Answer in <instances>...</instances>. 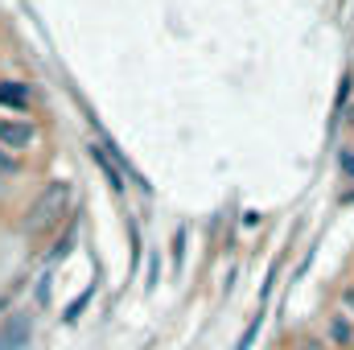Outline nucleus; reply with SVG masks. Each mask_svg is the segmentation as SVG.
<instances>
[{
	"instance_id": "nucleus-12",
	"label": "nucleus",
	"mask_w": 354,
	"mask_h": 350,
	"mask_svg": "<svg viewBox=\"0 0 354 350\" xmlns=\"http://www.w3.org/2000/svg\"><path fill=\"white\" fill-rule=\"evenodd\" d=\"M351 124H354V111H351Z\"/></svg>"
},
{
	"instance_id": "nucleus-1",
	"label": "nucleus",
	"mask_w": 354,
	"mask_h": 350,
	"mask_svg": "<svg viewBox=\"0 0 354 350\" xmlns=\"http://www.w3.org/2000/svg\"><path fill=\"white\" fill-rule=\"evenodd\" d=\"M66 206H71V185L66 181H54V185H46L41 194H37V202L25 210V231L29 235H37V231H50L62 214H66Z\"/></svg>"
},
{
	"instance_id": "nucleus-7",
	"label": "nucleus",
	"mask_w": 354,
	"mask_h": 350,
	"mask_svg": "<svg viewBox=\"0 0 354 350\" xmlns=\"http://www.w3.org/2000/svg\"><path fill=\"white\" fill-rule=\"evenodd\" d=\"M91 297H95V288H87V293H83L79 301H71V309H66V322H79V313L87 309V301H91Z\"/></svg>"
},
{
	"instance_id": "nucleus-2",
	"label": "nucleus",
	"mask_w": 354,
	"mask_h": 350,
	"mask_svg": "<svg viewBox=\"0 0 354 350\" xmlns=\"http://www.w3.org/2000/svg\"><path fill=\"white\" fill-rule=\"evenodd\" d=\"M29 334H33V317L12 313V317L0 326V350H25L29 347Z\"/></svg>"
},
{
	"instance_id": "nucleus-9",
	"label": "nucleus",
	"mask_w": 354,
	"mask_h": 350,
	"mask_svg": "<svg viewBox=\"0 0 354 350\" xmlns=\"http://www.w3.org/2000/svg\"><path fill=\"white\" fill-rule=\"evenodd\" d=\"M338 165H342L346 177H354V149H342V153H338Z\"/></svg>"
},
{
	"instance_id": "nucleus-10",
	"label": "nucleus",
	"mask_w": 354,
	"mask_h": 350,
	"mask_svg": "<svg viewBox=\"0 0 354 350\" xmlns=\"http://www.w3.org/2000/svg\"><path fill=\"white\" fill-rule=\"evenodd\" d=\"M12 169H17V161H12V157H4V153H0V174H12Z\"/></svg>"
},
{
	"instance_id": "nucleus-8",
	"label": "nucleus",
	"mask_w": 354,
	"mask_h": 350,
	"mask_svg": "<svg viewBox=\"0 0 354 350\" xmlns=\"http://www.w3.org/2000/svg\"><path fill=\"white\" fill-rule=\"evenodd\" d=\"M260 322H264V317H252V326H248V334L239 338V347H235V350H252V342H256V334H260Z\"/></svg>"
},
{
	"instance_id": "nucleus-6",
	"label": "nucleus",
	"mask_w": 354,
	"mask_h": 350,
	"mask_svg": "<svg viewBox=\"0 0 354 350\" xmlns=\"http://www.w3.org/2000/svg\"><path fill=\"white\" fill-rule=\"evenodd\" d=\"M95 161H99V169H103V174L111 177V190L120 194V190H124V177H120V169H115V165L107 161V153H95Z\"/></svg>"
},
{
	"instance_id": "nucleus-5",
	"label": "nucleus",
	"mask_w": 354,
	"mask_h": 350,
	"mask_svg": "<svg viewBox=\"0 0 354 350\" xmlns=\"http://www.w3.org/2000/svg\"><path fill=\"white\" fill-rule=\"evenodd\" d=\"M330 338H334L338 347H351L354 342V322L351 317H334V322H330Z\"/></svg>"
},
{
	"instance_id": "nucleus-3",
	"label": "nucleus",
	"mask_w": 354,
	"mask_h": 350,
	"mask_svg": "<svg viewBox=\"0 0 354 350\" xmlns=\"http://www.w3.org/2000/svg\"><path fill=\"white\" fill-rule=\"evenodd\" d=\"M33 140H37L33 124H25V120H0V145H4V149L21 153V149H29Z\"/></svg>"
},
{
	"instance_id": "nucleus-4",
	"label": "nucleus",
	"mask_w": 354,
	"mask_h": 350,
	"mask_svg": "<svg viewBox=\"0 0 354 350\" xmlns=\"http://www.w3.org/2000/svg\"><path fill=\"white\" fill-rule=\"evenodd\" d=\"M0 103L25 111V107H29V91H25V83H0Z\"/></svg>"
},
{
	"instance_id": "nucleus-11",
	"label": "nucleus",
	"mask_w": 354,
	"mask_h": 350,
	"mask_svg": "<svg viewBox=\"0 0 354 350\" xmlns=\"http://www.w3.org/2000/svg\"><path fill=\"white\" fill-rule=\"evenodd\" d=\"M342 305H346V309H351V313H354V284H351V288H346V293H342Z\"/></svg>"
}]
</instances>
